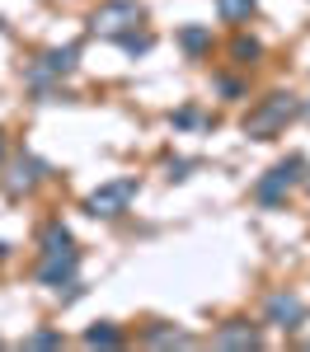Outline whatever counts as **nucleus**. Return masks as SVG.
I'll list each match as a JSON object with an SVG mask.
<instances>
[{"instance_id":"nucleus-1","label":"nucleus","mask_w":310,"mask_h":352,"mask_svg":"<svg viewBox=\"0 0 310 352\" xmlns=\"http://www.w3.org/2000/svg\"><path fill=\"white\" fill-rule=\"evenodd\" d=\"M301 118V99L296 94H287V89H273V94H263L250 113H245V136L254 141H268V136H278L287 122H296Z\"/></svg>"},{"instance_id":"nucleus-2","label":"nucleus","mask_w":310,"mask_h":352,"mask_svg":"<svg viewBox=\"0 0 310 352\" xmlns=\"http://www.w3.org/2000/svg\"><path fill=\"white\" fill-rule=\"evenodd\" d=\"M76 61H80V47H76V43L47 47V52H38V61L28 66V85H33L43 99H56V94H61V80L76 71Z\"/></svg>"},{"instance_id":"nucleus-3","label":"nucleus","mask_w":310,"mask_h":352,"mask_svg":"<svg viewBox=\"0 0 310 352\" xmlns=\"http://www.w3.org/2000/svg\"><path fill=\"white\" fill-rule=\"evenodd\" d=\"M146 24V5L141 0H104L94 14H89V33L94 38H122V33H132V28Z\"/></svg>"},{"instance_id":"nucleus-4","label":"nucleus","mask_w":310,"mask_h":352,"mask_svg":"<svg viewBox=\"0 0 310 352\" xmlns=\"http://www.w3.org/2000/svg\"><path fill=\"white\" fill-rule=\"evenodd\" d=\"M43 179H47V164L38 160L33 151H10V155H5V164H0V188L10 192V197L33 192Z\"/></svg>"},{"instance_id":"nucleus-5","label":"nucleus","mask_w":310,"mask_h":352,"mask_svg":"<svg viewBox=\"0 0 310 352\" xmlns=\"http://www.w3.org/2000/svg\"><path fill=\"white\" fill-rule=\"evenodd\" d=\"M301 155H287V160H278L258 184H254V202L258 207H282L287 202V192L291 188H301Z\"/></svg>"},{"instance_id":"nucleus-6","label":"nucleus","mask_w":310,"mask_h":352,"mask_svg":"<svg viewBox=\"0 0 310 352\" xmlns=\"http://www.w3.org/2000/svg\"><path fill=\"white\" fill-rule=\"evenodd\" d=\"M137 192H141V184L132 174H127V179H109V184H99V188L85 197V212H89V217H122Z\"/></svg>"},{"instance_id":"nucleus-7","label":"nucleus","mask_w":310,"mask_h":352,"mask_svg":"<svg viewBox=\"0 0 310 352\" xmlns=\"http://www.w3.org/2000/svg\"><path fill=\"white\" fill-rule=\"evenodd\" d=\"M71 282H80V254H76V249H66V254H43V258H38V287L61 292V287H71Z\"/></svg>"},{"instance_id":"nucleus-8","label":"nucleus","mask_w":310,"mask_h":352,"mask_svg":"<svg viewBox=\"0 0 310 352\" xmlns=\"http://www.w3.org/2000/svg\"><path fill=\"white\" fill-rule=\"evenodd\" d=\"M263 324L282 329V333L301 329L306 324V300L296 296V292H273V296L263 300Z\"/></svg>"},{"instance_id":"nucleus-9","label":"nucleus","mask_w":310,"mask_h":352,"mask_svg":"<svg viewBox=\"0 0 310 352\" xmlns=\"http://www.w3.org/2000/svg\"><path fill=\"white\" fill-rule=\"evenodd\" d=\"M263 343V329L250 324V320H225L217 333H212V348H230V352H250Z\"/></svg>"},{"instance_id":"nucleus-10","label":"nucleus","mask_w":310,"mask_h":352,"mask_svg":"<svg viewBox=\"0 0 310 352\" xmlns=\"http://www.w3.org/2000/svg\"><path fill=\"white\" fill-rule=\"evenodd\" d=\"M146 348H193V333L188 329H174V324H151L141 333Z\"/></svg>"},{"instance_id":"nucleus-11","label":"nucleus","mask_w":310,"mask_h":352,"mask_svg":"<svg viewBox=\"0 0 310 352\" xmlns=\"http://www.w3.org/2000/svg\"><path fill=\"white\" fill-rule=\"evenodd\" d=\"M179 47L193 56V61L212 56V28H207V24H184V28H179Z\"/></svg>"},{"instance_id":"nucleus-12","label":"nucleus","mask_w":310,"mask_h":352,"mask_svg":"<svg viewBox=\"0 0 310 352\" xmlns=\"http://www.w3.org/2000/svg\"><path fill=\"white\" fill-rule=\"evenodd\" d=\"M258 56H263V43H258V38H250V33H235V38H230V61H235L240 71L258 66Z\"/></svg>"},{"instance_id":"nucleus-13","label":"nucleus","mask_w":310,"mask_h":352,"mask_svg":"<svg viewBox=\"0 0 310 352\" xmlns=\"http://www.w3.org/2000/svg\"><path fill=\"white\" fill-rule=\"evenodd\" d=\"M66 249H76L71 230H66L61 221H47V226H43V235H38V254H66Z\"/></svg>"},{"instance_id":"nucleus-14","label":"nucleus","mask_w":310,"mask_h":352,"mask_svg":"<svg viewBox=\"0 0 310 352\" xmlns=\"http://www.w3.org/2000/svg\"><path fill=\"white\" fill-rule=\"evenodd\" d=\"M254 10H258V0H217V14L225 24H250Z\"/></svg>"},{"instance_id":"nucleus-15","label":"nucleus","mask_w":310,"mask_h":352,"mask_svg":"<svg viewBox=\"0 0 310 352\" xmlns=\"http://www.w3.org/2000/svg\"><path fill=\"white\" fill-rule=\"evenodd\" d=\"M85 348H122V329H113V324L85 329Z\"/></svg>"},{"instance_id":"nucleus-16","label":"nucleus","mask_w":310,"mask_h":352,"mask_svg":"<svg viewBox=\"0 0 310 352\" xmlns=\"http://www.w3.org/2000/svg\"><path fill=\"white\" fill-rule=\"evenodd\" d=\"M118 47H122L127 56H146L151 47H155V38H151V33H141V28H132V33H122V38H118Z\"/></svg>"},{"instance_id":"nucleus-17","label":"nucleus","mask_w":310,"mask_h":352,"mask_svg":"<svg viewBox=\"0 0 310 352\" xmlns=\"http://www.w3.org/2000/svg\"><path fill=\"white\" fill-rule=\"evenodd\" d=\"M24 348H61V333L56 329H38L33 338H24Z\"/></svg>"},{"instance_id":"nucleus-18","label":"nucleus","mask_w":310,"mask_h":352,"mask_svg":"<svg viewBox=\"0 0 310 352\" xmlns=\"http://www.w3.org/2000/svg\"><path fill=\"white\" fill-rule=\"evenodd\" d=\"M212 85H217V94H225V99H245V85L235 80V76H217Z\"/></svg>"},{"instance_id":"nucleus-19","label":"nucleus","mask_w":310,"mask_h":352,"mask_svg":"<svg viewBox=\"0 0 310 352\" xmlns=\"http://www.w3.org/2000/svg\"><path fill=\"white\" fill-rule=\"evenodd\" d=\"M169 122H174V127H197L202 113H197V109H179V113H169Z\"/></svg>"},{"instance_id":"nucleus-20","label":"nucleus","mask_w":310,"mask_h":352,"mask_svg":"<svg viewBox=\"0 0 310 352\" xmlns=\"http://www.w3.org/2000/svg\"><path fill=\"white\" fill-rule=\"evenodd\" d=\"M188 169H193V160H165V179L174 184V179H188Z\"/></svg>"},{"instance_id":"nucleus-21","label":"nucleus","mask_w":310,"mask_h":352,"mask_svg":"<svg viewBox=\"0 0 310 352\" xmlns=\"http://www.w3.org/2000/svg\"><path fill=\"white\" fill-rule=\"evenodd\" d=\"M301 188L310 192V164H301Z\"/></svg>"},{"instance_id":"nucleus-22","label":"nucleus","mask_w":310,"mask_h":352,"mask_svg":"<svg viewBox=\"0 0 310 352\" xmlns=\"http://www.w3.org/2000/svg\"><path fill=\"white\" fill-rule=\"evenodd\" d=\"M5 155H10V141H5V132H0V164H5Z\"/></svg>"},{"instance_id":"nucleus-23","label":"nucleus","mask_w":310,"mask_h":352,"mask_svg":"<svg viewBox=\"0 0 310 352\" xmlns=\"http://www.w3.org/2000/svg\"><path fill=\"white\" fill-rule=\"evenodd\" d=\"M301 113H306V118H310V104H301Z\"/></svg>"}]
</instances>
